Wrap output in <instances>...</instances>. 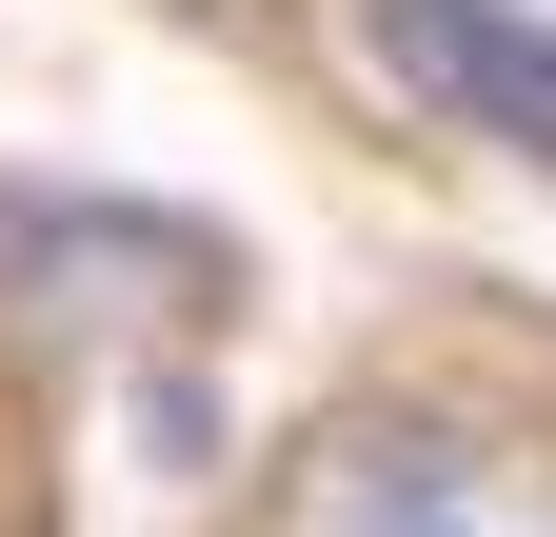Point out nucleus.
<instances>
[{
  "label": "nucleus",
  "mask_w": 556,
  "mask_h": 537,
  "mask_svg": "<svg viewBox=\"0 0 556 537\" xmlns=\"http://www.w3.org/2000/svg\"><path fill=\"white\" fill-rule=\"evenodd\" d=\"M278 537H556V478L497 458L477 419H417V398H358L278 458Z\"/></svg>",
  "instance_id": "obj_2"
},
{
  "label": "nucleus",
  "mask_w": 556,
  "mask_h": 537,
  "mask_svg": "<svg viewBox=\"0 0 556 537\" xmlns=\"http://www.w3.org/2000/svg\"><path fill=\"white\" fill-rule=\"evenodd\" d=\"M139 458H179V478H199V458H219V398H199V378H139Z\"/></svg>",
  "instance_id": "obj_4"
},
{
  "label": "nucleus",
  "mask_w": 556,
  "mask_h": 537,
  "mask_svg": "<svg viewBox=\"0 0 556 537\" xmlns=\"http://www.w3.org/2000/svg\"><path fill=\"white\" fill-rule=\"evenodd\" d=\"M378 60H397L438 120L556 160V21H536V0H378Z\"/></svg>",
  "instance_id": "obj_3"
},
{
  "label": "nucleus",
  "mask_w": 556,
  "mask_h": 537,
  "mask_svg": "<svg viewBox=\"0 0 556 537\" xmlns=\"http://www.w3.org/2000/svg\"><path fill=\"white\" fill-rule=\"evenodd\" d=\"M219 299H239V239L219 220L0 160V319H21V339H199Z\"/></svg>",
  "instance_id": "obj_1"
}]
</instances>
